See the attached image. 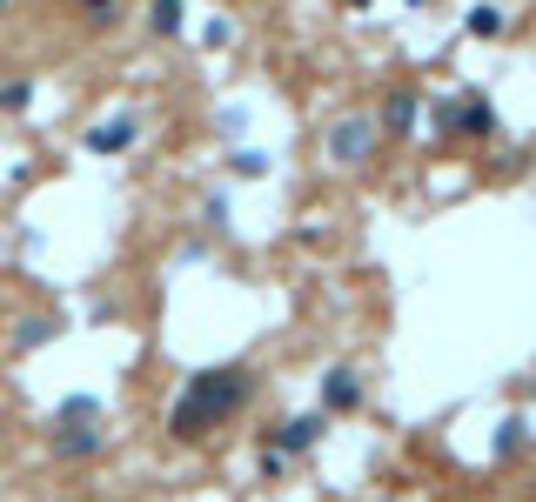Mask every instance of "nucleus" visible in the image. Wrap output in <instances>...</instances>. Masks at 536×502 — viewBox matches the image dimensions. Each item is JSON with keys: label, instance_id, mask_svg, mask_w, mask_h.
I'll use <instances>...</instances> for the list:
<instances>
[{"label": "nucleus", "instance_id": "obj_1", "mask_svg": "<svg viewBox=\"0 0 536 502\" xmlns=\"http://www.w3.org/2000/svg\"><path fill=\"white\" fill-rule=\"evenodd\" d=\"M248 402V369H208V375H195L188 382V395L175 402V436L181 442H195V436H208L222 415H235Z\"/></svg>", "mask_w": 536, "mask_h": 502}, {"label": "nucleus", "instance_id": "obj_2", "mask_svg": "<svg viewBox=\"0 0 536 502\" xmlns=\"http://www.w3.org/2000/svg\"><path fill=\"white\" fill-rule=\"evenodd\" d=\"M108 449V429H101V402L94 395H74V402H61V415H54V456L61 462H88Z\"/></svg>", "mask_w": 536, "mask_h": 502}, {"label": "nucleus", "instance_id": "obj_3", "mask_svg": "<svg viewBox=\"0 0 536 502\" xmlns=\"http://www.w3.org/2000/svg\"><path fill=\"white\" fill-rule=\"evenodd\" d=\"M369 148H376V114H349V121H335L329 128V154L342 161V168L369 161Z\"/></svg>", "mask_w": 536, "mask_h": 502}, {"label": "nucleus", "instance_id": "obj_4", "mask_svg": "<svg viewBox=\"0 0 536 502\" xmlns=\"http://www.w3.org/2000/svg\"><path fill=\"white\" fill-rule=\"evenodd\" d=\"M322 429H329V415H295V422H282V436H275V456L315 449V442H322Z\"/></svg>", "mask_w": 536, "mask_h": 502}, {"label": "nucleus", "instance_id": "obj_5", "mask_svg": "<svg viewBox=\"0 0 536 502\" xmlns=\"http://www.w3.org/2000/svg\"><path fill=\"white\" fill-rule=\"evenodd\" d=\"M456 128H469V134H496V101L490 94H463V101H456Z\"/></svg>", "mask_w": 536, "mask_h": 502}, {"label": "nucleus", "instance_id": "obj_6", "mask_svg": "<svg viewBox=\"0 0 536 502\" xmlns=\"http://www.w3.org/2000/svg\"><path fill=\"white\" fill-rule=\"evenodd\" d=\"M416 108H423V101H416V94H389V101H382V128H396V134H409V128H416Z\"/></svg>", "mask_w": 536, "mask_h": 502}, {"label": "nucleus", "instance_id": "obj_7", "mask_svg": "<svg viewBox=\"0 0 536 502\" xmlns=\"http://www.w3.org/2000/svg\"><path fill=\"white\" fill-rule=\"evenodd\" d=\"M322 402H329V409H356V402H362L356 369H335V375H329V395H322Z\"/></svg>", "mask_w": 536, "mask_h": 502}, {"label": "nucleus", "instance_id": "obj_8", "mask_svg": "<svg viewBox=\"0 0 536 502\" xmlns=\"http://www.w3.org/2000/svg\"><path fill=\"white\" fill-rule=\"evenodd\" d=\"M128 141H134V121H101V128L88 134L94 154H114V148H128Z\"/></svg>", "mask_w": 536, "mask_h": 502}, {"label": "nucleus", "instance_id": "obj_9", "mask_svg": "<svg viewBox=\"0 0 536 502\" xmlns=\"http://www.w3.org/2000/svg\"><path fill=\"white\" fill-rule=\"evenodd\" d=\"M47 335H61V322H54V315H34V322L14 335V349H34V342H47Z\"/></svg>", "mask_w": 536, "mask_h": 502}, {"label": "nucleus", "instance_id": "obj_10", "mask_svg": "<svg viewBox=\"0 0 536 502\" xmlns=\"http://www.w3.org/2000/svg\"><path fill=\"white\" fill-rule=\"evenodd\" d=\"M148 21H155V34H175V27H181V0H155Z\"/></svg>", "mask_w": 536, "mask_h": 502}, {"label": "nucleus", "instance_id": "obj_11", "mask_svg": "<svg viewBox=\"0 0 536 502\" xmlns=\"http://www.w3.org/2000/svg\"><path fill=\"white\" fill-rule=\"evenodd\" d=\"M496 27H503L496 7H469V34H496Z\"/></svg>", "mask_w": 536, "mask_h": 502}, {"label": "nucleus", "instance_id": "obj_12", "mask_svg": "<svg viewBox=\"0 0 536 502\" xmlns=\"http://www.w3.org/2000/svg\"><path fill=\"white\" fill-rule=\"evenodd\" d=\"M81 14H114V0H81Z\"/></svg>", "mask_w": 536, "mask_h": 502}, {"label": "nucleus", "instance_id": "obj_13", "mask_svg": "<svg viewBox=\"0 0 536 502\" xmlns=\"http://www.w3.org/2000/svg\"><path fill=\"white\" fill-rule=\"evenodd\" d=\"M349 7H369V0H349Z\"/></svg>", "mask_w": 536, "mask_h": 502}, {"label": "nucleus", "instance_id": "obj_14", "mask_svg": "<svg viewBox=\"0 0 536 502\" xmlns=\"http://www.w3.org/2000/svg\"><path fill=\"white\" fill-rule=\"evenodd\" d=\"M0 7H7V0H0Z\"/></svg>", "mask_w": 536, "mask_h": 502}]
</instances>
